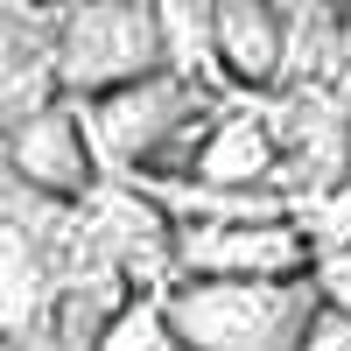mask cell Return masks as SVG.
Listing matches in <instances>:
<instances>
[{
	"label": "cell",
	"mask_w": 351,
	"mask_h": 351,
	"mask_svg": "<svg viewBox=\"0 0 351 351\" xmlns=\"http://www.w3.org/2000/svg\"><path fill=\"white\" fill-rule=\"evenodd\" d=\"M316 316V281H176L162 295V324L183 351H302Z\"/></svg>",
	"instance_id": "1"
},
{
	"label": "cell",
	"mask_w": 351,
	"mask_h": 351,
	"mask_svg": "<svg viewBox=\"0 0 351 351\" xmlns=\"http://www.w3.org/2000/svg\"><path fill=\"white\" fill-rule=\"evenodd\" d=\"M56 56H64V99L92 106L169 71V21L162 8H64Z\"/></svg>",
	"instance_id": "2"
},
{
	"label": "cell",
	"mask_w": 351,
	"mask_h": 351,
	"mask_svg": "<svg viewBox=\"0 0 351 351\" xmlns=\"http://www.w3.org/2000/svg\"><path fill=\"white\" fill-rule=\"evenodd\" d=\"M316 239L295 218L253 225H183L176 232V274L183 281H316Z\"/></svg>",
	"instance_id": "3"
},
{
	"label": "cell",
	"mask_w": 351,
	"mask_h": 351,
	"mask_svg": "<svg viewBox=\"0 0 351 351\" xmlns=\"http://www.w3.org/2000/svg\"><path fill=\"white\" fill-rule=\"evenodd\" d=\"M8 169H14V183L21 190H36L49 204H84L99 183V148H92V134H84V112L64 99V106H49L43 120H28L8 134Z\"/></svg>",
	"instance_id": "4"
},
{
	"label": "cell",
	"mask_w": 351,
	"mask_h": 351,
	"mask_svg": "<svg viewBox=\"0 0 351 351\" xmlns=\"http://www.w3.org/2000/svg\"><path fill=\"white\" fill-rule=\"evenodd\" d=\"M197 183L211 190H281V134L260 112H218L211 141L197 155Z\"/></svg>",
	"instance_id": "5"
},
{
	"label": "cell",
	"mask_w": 351,
	"mask_h": 351,
	"mask_svg": "<svg viewBox=\"0 0 351 351\" xmlns=\"http://www.w3.org/2000/svg\"><path fill=\"white\" fill-rule=\"evenodd\" d=\"M218 71L232 84H274L288 77V14L281 8H211Z\"/></svg>",
	"instance_id": "6"
},
{
	"label": "cell",
	"mask_w": 351,
	"mask_h": 351,
	"mask_svg": "<svg viewBox=\"0 0 351 351\" xmlns=\"http://www.w3.org/2000/svg\"><path fill=\"white\" fill-rule=\"evenodd\" d=\"M302 351H351V316L324 302V316H316V330H309V344H302Z\"/></svg>",
	"instance_id": "7"
},
{
	"label": "cell",
	"mask_w": 351,
	"mask_h": 351,
	"mask_svg": "<svg viewBox=\"0 0 351 351\" xmlns=\"http://www.w3.org/2000/svg\"><path fill=\"white\" fill-rule=\"evenodd\" d=\"M155 351H183V344H176V337H169V324H162V337H155Z\"/></svg>",
	"instance_id": "8"
}]
</instances>
